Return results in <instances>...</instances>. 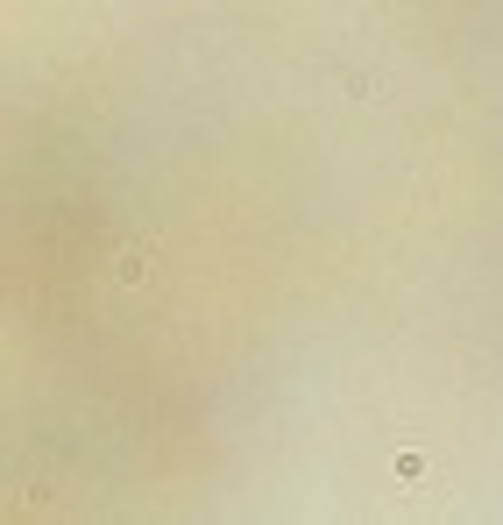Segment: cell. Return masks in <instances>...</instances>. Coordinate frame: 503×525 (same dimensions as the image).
Masks as SVG:
<instances>
[{"mask_svg": "<svg viewBox=\"0 0 503 525\" xmlns=\"http://www.w3.org/2000/svg\"><path fill=\"white\" fill-rule=\"evenodd\" d=\"M121 277L135 284V277H149V249H128V263H121Z\"/></svg>", "mask_w": 503, "mask_h": 525, "instance_id": "cell-1", "label": "cell"}]
</instances>
